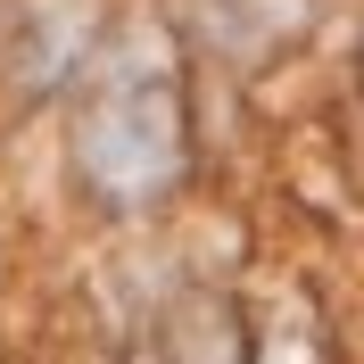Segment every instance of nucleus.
Returning <instances> with one entry per match:
<instances>
[{
  "mask_svg": "<svg viewBox=\"0 0 364 364\" xmlns=\"http://www.w3.org/2000/svg\"><path fill=\"white\" fill-rule=\"evenodd\" d=\"M191 166V116L166 67H100L75 116V174L108 215H141Z\"/></svg>",
  "mask_w": 364,
  "mask_h": 364,
  "instance_id": "f257e3e1",
  "label": "nucleus"
},
{
  "mask_svg": "<svg viewBox=\"0 0 364 364\" xmlns=\"http://www.w3.org/2000/svg\"><path fill=\"white\" fill-rule=\"evenodd\" d=\"M174 364H240V323H232L224 298H191L174 315V340H166Z\"/></svg>",
  "mask_w": 364,
  "mask_h": 364,
  "instance_id": "f03ea898",
  "label": "nucleus"
},
{
  "mask_svg": "<svg viewBox=\"0 0 364 364\" xmlns=\"http://www.w3.org/2000/svg\"><path fill=\"white\" fill-rule=\"evenodd\" d=\"M257 364H323V340L306 331V323L290 331V315H282V323L265 331V356H257Z\"/></svg>",
  "mask_w": 364,
  "mask_h": 364,
  "instance_id": "7ed1b4c3",
  "label": "nucleus"
}]
</instances>
